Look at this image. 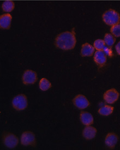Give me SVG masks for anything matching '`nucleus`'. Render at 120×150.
<instances>
[{
    "label": "nucleus",
    "mask_w": 120,
    "mask_h": 150,
    "mask_svg": "<svg viewBox=\"0 0 120 150\" xmlns=\"http://www.w3.org/2000/svg\"><path fill=\"white\" fill-rule=\"evenodd\" d=\"M114 107L110 105H105L104 107L100 108L98 110V112L100 114L103 116H109L112 114L114 111Z\"/></svg>",
    "instance_id": "nucleus-16"
},
{
    "label": "nucleus",
    "mask_w": 120,
    "mask_h": 150,
    "mask_svg": "<svg viewBox=\"0 0 120 150\" xmlns=\"http://www.w3.org/2000/svg\"><path fill=\"white\" fill-rule=\"evenodd\" d=\"M120 94L116 89L112 88L104 93L103 97L105 101L108 104H113L118 100Z\"/></svg>",
    "instance_id": "nucleus-5"
},
{
    "label": "nucleus",
    "mask_w": 120,
    "mask_h": 150,
    "mask_svg": "<svg viewBox=\"0 0 120 150\" xmlns=\"http://www.w3.org/2000/svg\"><path fill=\"white\" fill-rule=\"evenodd\" d=\"M115 48H116V52H117V54L120 55V41L116 44Z\"/></svg>",
    "instance_id": "nucleus-22"
},
{
    "label": "nucleus",
    "mask_w": 120,
    "mask_h": 150,
    "mask_svg": "<svg viewBox=\"0 0 120 150\" xmlns=\"http://www.w3.org/2000/svg\"><path fill=\"white\" fill-rule=\"evenodd\" d=\"M104 41L108 47H111L115 43L116 39L112 34L107 33L104 36Z\"/></svg>",
    "instance_id": "nucleus-18"
},
{
    "label": "nucleus",
    "mask_w": 120,
    "mask_h": 150,
    "mask_svg": "<svg viewBox=\"0 0 120 150\" xmlns=\"http://www.w3.org/2000/svg\"><path fill=\"white\" fill-rule=\"evenodd\" d=\"M110 32H112L113 36L116 37H120V24H117L112 26L110 28Z\"/></svg>",
    "instance_id": "nucleus-20"
},
{
    "label": "nucleus",
    "mask_w": 120,
    "mask_h": 150,
    "mask_svg": "<svg viewBox=\"0 0 120 150\" xmlns=\"http://www.w3.org/2000/svg\"><path fill=\"white\" fill-rule=\"evenodd\" d=\"M73 102L76 107L80 109H84L89 106L90 103L88 100L83 95H79L73 99Z\"/></svg>",
    "instance_id": "nucleus-8"
},
{
    "label": "nucleus",
    "mask_w": 120,
    "mask_h": 150,
    "mask_svg": "<svg viewBox=\"0 0 120 150\" xmlns=\"http://www.w3.org/2000/svg\"><path fill=\"white\" fill-rule=\"evenodd\" d=\"M37 80V75L35 71L31 70H26L23 75V82L25 85L32 84Z\"/></svg>",
    "instance_id": "nucleus-7"
},
{
    "label": "nucleus",
    "mask_w": 120,
    "mask_h": 150,
    "mask_svg": "<svg viewBox=\"0 0 120 150\" xmlns=\"http://www.w3.org/2000/svg\"><path fill=\"white\" fill-rule=\"evenodd\" d=\"M21 143L24 146H33L36 143L35 134L30 131L24 132L21 137Z\"/></svg>",
    "instance_id": "nucleus-4"
},
{
    "label": "nucleus",
    "mask_w": 120,
    "mask_h": 150,
    "mask_svg": "<svg viewBox=\"0 0 120 150\" xmlns=\"http://www.w3.org/2000/svg\"><path fill=\"white\" fill-rule=\"evenodd\" d=\"M15 4L12 1H5L2 5L3 11L5 12H11L14 9Z\"/></svg>",
    "instance_id": "nucleus-15"
},
{
    "label": "nucleus",
    "mask_w": 120,
    "mask_h": 150,
    "mask_svg": "<svg viewBox=\"0 0 120 150\" xmlns=\"http://www.w3.org/2000/svg\"><path fill=\"white\" fill-rule=\"evenodd\" d=\"M94 61L100 67H103L107 62V56L103 50H97L95 53Z\"/></svg>",
    "instance_id": "nucleus-9"
},
{
    "label": "nucleus",
    "mask_w": 120,
    "mask_h": 150,
    "mask_svg": "<svg viewBox=\"0 0 120 150\" xmlns=\"http://www.w3.org/2000/svg\"><path fill=\"white\" fill-rule=\"evenodd\" d=\"M76 43L75 33L71 32H64L56 37V47L63 50H72L75 47Z\"/></svg>",
    "instance_id": "nucleus-1"
},
{
    "label": "nucleus",
    "mask_w": 120,
    "mask_h": 150,
    "mask_svg": "<svg viewBox=\"0 0 120 150\" xmlns=\"http://www.w3.org/2000/svg\"><path fill=\"white\" fill-rule=\"evenodd\" d=\"M13 107L17 110H23L28 107V100L24 95H18L12 101Z\"/></svg>",
    "instance_id": "nucleus-3"
},
{
    "label": "nucleus",
    "mask_w": 120,
    "mask_h": 150,
    "mask_svg": "<svg viewBox=\"0 0 120 150\" xmlns=\"http://www.w3.org/2000/svg\"><path fill=\"white\" fill-rule=\"evenodd\" d=\"M117 135L114 133H110L107 135L105 139V145L110 149H113L118 142Z\"/></svg>",
    "instance_id": "nucleus-10"
},
{
    "label": "nucleus",
    "mask_w": 120,
    "mask_h": 150,
    "mask_svg": "<svg viewBox=\"0 0 120 150\" xmlns=\"http://www.w3.org/2000/svg\"><path fill=\"white\" fill-rule=\"evenodd\" d=\"M105 43L103 40L98 39L95 41L93 45L97 50H103L105 47Z\"/></svg>",
    "instance_id": "nucleus-19"
},
{
    "label": "nucleus",
    "mask_w": 120,
    "mask_h": 150,
    "mask_svg": "<svg viewBox=\"0 0 120 150\" xmlns=\"http://www.w3.org/2000/svg\"><path fill=\"white\" fill-rule=\"evenodd\" d=\"M95 52V47L88 43L82 45L81 50V55L83 57L91 56Z\"/></svg>",
    "instance_id": "nucleus-12"
},
{
    "label": "nucleus",
    "mask_w": 120,
    "mask_h": 150,
    "mask_svg": "<svg viewBox=\"0 0 120 150\" xmlns=\"http://www.w3.org/2000/svg\"><path fill=\"white\" fill-rule=\"evenodd\" d=\"M19 142V139L15 135L7 133L4 137V145L9 149L16 147Z\"/></svg>",
    "instance_id": "nucleus-6"
},
{
    "label": "nucleus",
    "mask_w": 120,
    "mask_h": 150,
    "mask_svg": "<svg viewBox=\"0 0 120 150\" xmlns=\"http://www.w3.org/2000/svg\"><path fill=\"white\" fill-rule=\"evenodd\" d=\"M12 16L9 13H6L0 16V26L3 29H9L11 28L12 22Z\"/></svg>",
    "instance_id": "nucleus-11"
},
{
    "label": "nucleus",
    "mask_w": 120,
    "mask_h": 150,
    "mask_svg": "<svg viewBox=\"0 0 120 150\" xmlns=\"http://www.w3.org/2000/svg\"><path fill=\"white\" fill-rule=\"evenodd\" d=\"M102 18L104 23L109 26H114L119 24L120 21L119 13L112 9H110L105 12Z\"/></svg>",
    "instance_id": "nucleus-2"
},
{
    "label": "nucleus",
    "mask_w": 120,
    "mask_h": 150,
    "mask_svg": "<svg viewBox=\"0 0 120 150\" xmlns=\"http://www.w3.org/2000/svg\"><path fill=\"white\" fill-rule=\"evenodd\" d=\"M39 86L40 90L42 91H45L49 90L52 87V84L46 78H42L40 80Z\"/></svg>",
    "instance_id": "nucleus-17"
},
{
    "label": "nucleus",
    "mask_w": 120,
    "mask_h": 150,
    "mask_svg": "<svg viewBox=\"0 0 120 150\" xmlns=\"http://www.w3.org/2000/svg\"><path fill=\"white\" fill-rule=\"evenodd\" d=\"M103 51L104 52L106 56H108L110 57H112L113 55H114L112 49L109 47H104L103 49Z\"/></svg>",
    "instance_id": "nucleus-21"
},
{
    "label": "nucleus",
    "mask_w": 120,
    "mask_h": 150,
    "mask_svg": "<svg viewBox=\"0 0 120 150\" xmlns=\"http://www.w3.org/2000/svg\"><path fill=\"white\" fill-rule=\"evenodd\" d=\"M80 121L85 126H90L93 123V117L91 114L88 112L80 113Z\"/></svg>",
    "instance_id": "nucleus-14"
},
{
    "label": "nucleus",
    "mask_w": 120,
    "mask_h": 150,
    "mask_svg": "<svg viewBox=\"0 0 120 150\" xmlns=\"http://www.w3.org/2000/svg\"><path fill=\"white\" fill-rule=\"evenodd\" d=\"M97 130L93 127L87 126L84 129L83 135L84 138L87 140H91L96 137Z\"/></svg>",
    "instance_id": "nucleus-13"
}]
</instances>
